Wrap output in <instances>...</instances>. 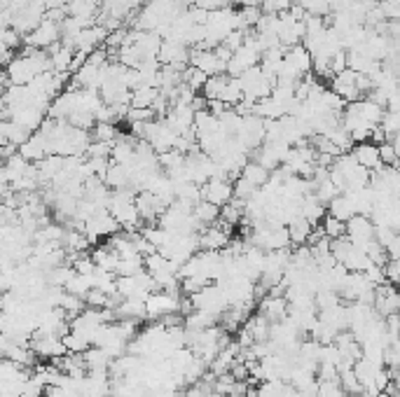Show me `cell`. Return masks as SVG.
<instances>
[{
	"mask_svg": "<svg viewBox=\"0 0 400 397\" xmlns=\"http://www.w3.org/2000/svg\"><path fill=\"white\" fill-rule=\"evenodd\" d=\"M239 84H242V91H244V98L255 103L260 98H267L272 93V87H274V80L267 77L260 66H253L246 73L239 75Z\"/></svg>",
	"mask_w": 400,
	"mask_h": 397,
	"instance_id": "cell-1",
	"label": "cell"
},
{
	"mask_svg": "<svg viewBox=\"0 0 400 397\" xmlns=\"http://www.w3.org/2000/svg\"><path fill=\"white\" fill-rule=\"evenodd\" d=\"M235 138L249 150V154L253 150H258L265 140V119H260L258 115L242 117V124H239V131L235 133Z\"/></svg>",
	"mask_w": 400,
	"mask_h": 397,
	"instance_id": "cell-2",
	"label": "cell"
},
{
	"mask_svg": "<svg viewBox=\"0 0 400 397\" xmlns=\"http://www.w3.org/2000/svg\"><path fill=\"white\" fill-rule=\"evenodd\" d=\"M59 40H61V29H59L57 22H50V19H43L31 33L22 36V43L26 47H36V50H47Z\"/></svg>",
	"mask_w": 400,
	"mask_h": 397,
	"instance_id": "cell-3",
	"label": "cell"
},
{
	"mask_svg": "<svg viewBox=\"0 0 400 397\" xmlns=\"http://www.w3.org/2000/svg\"><path fill=\"white\" fill-rule=\"evenodd\" d=\"M232 230L235 227L225 225L223 220H216L199 234V250H225L232 239Z\"/></svg>",
	"mask_w": 400,
	"mask_h": 397,
	"instance_id": "cell-4",
	"label": "cell"
},
{
	"mask_svg": "<svg viewBox=\"0 0 400 397\" xmlns=\"http://www.w3.org/2000/svg\"><path fill=\"white\" fill-rule=\"evenodd\" d=\"M344 239L351 241L353 246L363 248L365 244H370L375 239V225L370 222L368 215H351L344 222Z\"/></svg>",
	"mask_w": 400,
	"mask_h": 397,
	"instance_id": "cell-5",
	"label": "cell"
},
{
	"mask_svg": "<svg viewBox=\"0 0 400 397\" xmlns=\"http://www.w3.org/2000/svg\"><path fill=\"white\" fill-rule=\"evenodd\" d=\"M115 232H119V225L115 222V218L105 211V208L103 211H96L89 220L84 222V237L89 239V244H96L98 239H105Z\"/></svg>",
	"mask_w": 400,
	"mask_h": 397,
	"instance_id": "cell-6",
	"label": "cell"
},
{
	"mask_svg": "<svg viewBox=\"0 0 400 397\" xmlns=\"http://www.w3.org/2000/svg\"><path fill=\"white\" fill-rule=\"evenodd\" d=\"M258 63H260V54L253 50V47L242 45V47H239V50L230 57V61L225 63V75L239 77L242 73H246V70L253 68V66H258Z\"/></svg>",
	"mask_w": 400,
	"mask_h": 397,
	"instance_id": "cell-7",
	"label": "cell"
},
{
	"mask_svg": "<svg viewBox=\"0 0 400 397\" xmlns=\"http://www.w3.org/2000/svg\"><path fill=\"white\" fill-rule=\"evenodd\" d=\"M202 190V199L211 201L213 206L223 208L225 204H230L235 199V192H232V183L230 180H220V178H211L199 187Z\"/></svg>",
	"mask_w": 400,
	"mask_h": 397,
	"instance_id": "cell-8",
	"label": "cell"
},
{
	"mask_svg": "<svg viewBox=\"0 0 400 397\" xmlns=\"http://www.w3.org/2000/svg\"><path fill=\"white\" fill-rule=\"evenodd\" d=\"M330 91L337 93L344 103H353V100H361V93L356 89V73L344 68L342 73H337L335 77L330 80Z\"/></svg>",
	"mask_w": 400,
	"mask_h": 397,
	"instance_id": "cell-9",
	"label": "cell"
},
{
	"mask_svg": "<svg viewBox=\"0 0 400 397\" xmlns=\"http://www.w3.org/2000/svg\"><path fill=\"white\" fill-rule=\"evenodd\" d=\"M190 66H195L204 73V75H223L225 73V63L213 54V50H197L192 47L190 50Z\"/></svg>",
	"mask_w": 400,
	"mask_h": 397,
	"instance_id": "cell-10",
	"label": "cell"
},
{
	"mask_svg": "<svg viewBox=\"0 0 400 397\" xmlns=\"http://www.w3.org/2000/svg\"><path fill=\"white\" fill-rule=\"evenodd\" d=\"M17 152L22 154L29 164H38L40 159L47 157V143H45L43 133L36 131V133H31V136L26 138V143H22L17 147Z\"/></svg>",
	"mask_w": 400,
	"mask_h": 397,
	"instance_id": "cell-11",
	"label": "cell"
},
{
	"mask_svg": "<svg viewBox=\"0 0 400 397\" xmlns=\"http://www.w3.org/2000/svg\"><path fill=\"white\" fill-rule=\"evenodd\" d=\"M258 306H260V313H262L269 322H279V320H283L286 315H288V301H286V297L267 294V297H262L258 301Z\"/></svg>",
	"mask_w": 400,
	"mask_h": 397,
	"instance_id": "cell-12",
	"label": "cell"
},
{
	"mask_svg": "<svg viewBox=\"0 0 400 397\" xmlns=\"http://www.w3.org/2000/svg\"><path fill=\"white\" fill-rule=\"evenodd\" d=\"M349 152L353 154V159H356L363 168H368V171H375V168L382 166V161H379L377 145L370 143V140H365V143H356Z\"/></svg>",
	"mask_w": 400,
	"mask_h": 397,
	"instance_id": "cell-13",
	"label": "cell"
},
{
	"mask_svg": "<svg viewBox=\"0 0 400 397\" xmlns=\"http://www.w3.org/2000/svg\"><path fill=\"white\" fill-rule=\"evenodd\" d=\"M299 215H302L311 227H316V225H321V220L325 215V206L314 197V194H304L302 201H299Z\"/></svg>",
	"mask_w": 400,
	"mask_h": 397,
	"instance_id": "cell-14",
	"label": "cell"
},
{
	"mask_svg": "<svg viewBox=\"0 0 400 397\" xmlns=\"http://www.w3.org/2000/svg\"><path fill=\"white\" fill-rule=\"evenodd\" d=\"M98 8H101V0H68V3H66L68 17L89 19V22H96Z\"/></svg>",
	"mask_w": 400,
	"mask_h": 397,
	"instance_id": "cell-15",
	"label": "cell"
},
{
	"mask_svg": "<svg viewBox=\"0 0 400 397\" xmlns=\"http://www.w3.org/2000/svg\"><path fill=\"white\" fill-rule=\"evenodd\" d=\"M283 59L299 73V75H306V73H311V54L304 50L302 43L288 47L286 54H283Z\"/></svg>",
	"mask_w": 400,
	"mask_h": 397,
	"instance_id": "cell-16",
	"label": "cell"
},
{
	"mask_svg": "<svg viewBox=\"0 0 400 397\" xmlns=\"http://www.w3.org/2000/svg\"><path fill=\"white\" fill-rule=\"evenodd\" d=\"M129 176H131V168L129 166H122V164H112L108 166L103 176V183L110 187V190H124L129 187Z\"/></svg>",
	"mask_w": 400,
	"mask_h": 397,
	"instance_id": "cell-17",
	"label": "cell"
},
{
	"mask_svg": "<svg viewBox=\"0 0 400 397\" xmlns=\"http://www.w3.org/2000/svg\"><path fill=\"white\" fill-rule=\"evenodd\" d=\"M115 315H117V320H119V318H124V320H138V322L148 320V318H145V304H143V299H122V301H119V306L115 308Z\"/></svg>",
	"mask_w": 400,
	"mask_h": 397,
	"instance_id": "cell-18",
	"label": "cell"
},
{
	"mask_svg": "<svg viewBox=\"0 0 400 397\" xmlns=\"http://www.w3.org/2000/svg\"><path fill=\"white\" fill-rule=\"evenodd\" d=\"M192 215H195V220L199 222L202 227H211L213 222L220 218V208L213 206L211 201H197L195 206H192Z\"/></svg>",
	"mask_w": 400,
	"mask_h": 397,
	"instance_id": "cell-19",
	"label": "cell"
},
{
	"mask_svg": "<svg viewBox=\"0 0 400 397\" xmlns=\"http://www.w3.org/2000/svg\"><path fill=\"white\" fill-rule=\"evenodd\" d=\"M286 230H288V239L292 246H304L306 237H309V232H311V225L302 218V215H297L295 220H290L288 225H286Z\"/></svg>",
	"mask_w": 400,
	"mask_h": 397,
	"instance_id": "cell-20",
	"label": "cell"
},
{
	"mask_svg": "<svg viewBox=\"0 0 400 397\" xmlns=\"http://www.w3.org/2000/svg\"><path fill=\"white\" fill-rule=\"evenodd\" d=\"M157 96H159L157 87H136L129 96V107H152Z\"/></svg>",
	"mask_w": 400,
	"mask_h": 397,
	"instance_id": "cell-21",
	"label": "cell"
},
{
	"mask_svg": "<svg viewBox=\"0 0 400 397\" xmlns=\"http://www.w3.org/2000/svg\"><path fill=\"white\" fill-rule=\"evenodd\" d=\"M239 176L246 178V180H249V183L258 190V187H262L267 180H269V171H267V168H262L260 164H255V161L249 159V161L244 164V168H242V173H239Z\"/></svg>",
	"mask_w": 400,
	"mask_h": 397,
	"instance_id": "cell-22",
	"label": "cell"
},
{
	"mask_svg": "<svg viewBox=\"0 0 400 397\" xmlns=\"http://www.w3.org/2000/svg\"><path fill=\"white\" fill-rule=\"evenodd\" d=\"M325 208H328V215H332V218H337V220H342V222H346L353 215V208H351L349 199H346L344 192L337 194L335 199H330Z\"/></svg>",
	"mask_w": 400,
	"mask_h": 397,
	"instance_id": "cell-23",
	"label": "cell"
},
{
	"mask_svg": "<svg viewBox=\"0 0 400 397\" xmlns=\"http://www.w3.org/2000/svg\"><path fill=\"white\" fill-rule=\"evenodd\" d=\"M358 112H361V117L370 126H377L379 119H382V115H384V105H379L370 98H361L358 100Z\"/></svg>",
	"mask_w": 400,
	"mask_h": 397,
	"instance_id": "cell-24",
	"label": "cell"
},
{
	"mask_svg": "<svg viewBox=\"0 0 400 397\" xmlns=\"http://www.w3.org/2000/svg\"><path fill=\"white\" fill-rule=\"evenodd\" d=\"M242 98H244V91H242V84H239V77L228 75V82H225L223 91H220V100L228 103L230 107H235Z\"/></svg>",
	"mask_w": 400,
	"mask_h": 397,
	"instance_id": "cell-25",
	"label": "cell"
},
{
	"mask_svg": "<svg viewBox=\"0 0 400 397\" xmlns=\"http://www.w3.org/2000/svg\"><path fill=\"white\" fill-rule=\"evenodd\" d=\"M379 129L384 131L386 143H391L393 138H398V129H400V117H398V112L384 110L382 119H379Z\"/></svg>",
	"mask_w": 400,
	"mask_h": 397,
	"instance_id": "cell-26",
	"label": "cell"
},
{
	"mask_svg": "<svg viewBox=\"0 0 400 397\" xmlns=\"http://www.w3.org/2000/svg\"><path fill=\"white\" fill-rule=\"evenodd\" d=\"M66 292L71 294H77V297H84L87 292L91 290V276H80V274H73L71 280L64 285Z\"/></svg>",
	"mask_w": 400,
	"mask_h": 397,
	"instance_id": "cell-27",
	"label": "cell"
},
{
	"mask_svg": "<svg viewBox=\"0 0 400 397\" xmlns=\"http://www.w3.org/2000/svg\"><path fill=\"white\" fill-rule=\"evenodd\" d=\"M91 129H94L91 138L101 140V143H115L117 136H119L117 124H110V122H96L94 126H91Z\"/></svg>",
	"mask_w": 400,
	"mask_h": 397,
	"instance_id": "cell-28",
	"label": "cell"
},
{
	"mask_svg": "<svg viewBox=\"0 0 400 397\" xmlns=\"http://www.w3.org/2000/svg\"><path fill=\"white\" fill-rule=\"evenodd\" d=\"M225 82H228V75H211L209 80H206V84L202 87V96L206 98V100H213V98H220V91H223V87H225Z\"/></svg>",
	"mask_w": 400,
	"mask_h": 397,
	"instance_id": "cell-29",
	"label": "cell"
},
{
	"mask_svg": "<svg viewBox=\"0 0 400 397\" xmlns=\"http://www.w3.org/2000/svg\"><path fill=\"white\" fill-rule=\"evenodd\" d=\"M157 161H159V168H164V171H173V168L185 164V154L171 147V150H166V152H159Z\"/></svg>",
	"mask_w": 400,
	"mask_h": 397,
	"instance_id": "cell-30",
	"label": "cell"
},
{
	"mask_svg": "<svg viewBox=\"0 0 400 397\" xmlns=\"http://www.w3.org/2000/svg\"><path fill=\"white\" fill-rule=\"evenodd\" d=\"M321 230H323V234H325V239H330V241L342 239V237H344V222L337 220V218H332V215H323Z\"/></svg>",
	"mask_w": 400,
	"mask_h": 397,
	"instance_id": "cell-31",
	"label": "cell"
},
{
	"mask_svg": "<svg viewBox=\"0 0 400 397\" xmlns=\"http://www.w3.org/2000/svg\"><path fill=\"white\" fill-rule=\"evenodd\" d=\"M145 271L143 269V257L136 255V257H126V260H119L117 262V269H115V276H136Z\"/></svg>",
	"mask_w": 400,
	"mask_h": 397,
	"instance_id": "cell-32",
	"label": "cell"
},
{
	"mask_svg": "<svg viewBox=\"0 0 400 397\" xmlns=\"http://www.w3.org/2000/svg\"><path fill=\"white\" fill-rule=\"evenodd\" d=\"M377 150H379V161H382V166H398L400 152L396 150V145H393V143H379Z\"/></svg>",
	"mask_w": 400,
	"mask_h": 397,
	"instance_id": "cell-33",
	"label": "cell"
},
{
	"mask_svg": "<svg viewBox=\"0 0 400 397\" xmlns=\"http://www.w3.org/2000/svg\"><path fill=\"white\" fill-rule=\"evenodd\" d=\"M290 5V0H260V12L262 15H283Z\"/></svg>",
	"mask_w": 400,
	"mask_h": 397,
	"instance_id": "cell-34",
	"label": "cell"
},
{
	"mask_svg": "<svg viewBox=\"0 0 400 397\" xmlns=\"http://www.w3.org/2000/svg\"><path fill=\"white\" fill-rule=\"evenodd\" d=\"M126 122L129 124H138V122H150V119H155V112L150 110V107H129L126 110Z\"/></svg>",
	"mask_w": 400,
	"mask_h": 397,
	"instance_id": "cell-35",
	"label": "cell"
},
{
	"mask_svg": "<svg viewBox=\"0 0 400 397\" xmlns=\"http://www.w3.org/2000/svg\"><path fill=\"white\" fill-rule=\"evenodd\" d=\"M82 299H84L87 308H105L108 306V294H103L101 290H96V287H91Z\"/></svg>",
	"mask_w": 400,
	"mask_h": 397,
	"instance_id": "cell-36",
	"label": "cell"
},
{
	"mask_svg": "<svg viewBox=\"0 0 400 397\" xmlns=\"http://www.w3.org/2000/svg\"><path fill=\"white\" fill-rule=\"evenodd\" d=\"M195 8H202L206 12L213 10H223V8H232V0H192Z\"/></svg>",
	"mask_w": 400,
	"mask_h": 397,
	"instance_id": "cell-37",
	"label": "cell"
},
{
	"mask_svg": "<svg viewBox=\"0 0 400 397\" xmlns=\"http://www.w3.org/2000/svg\"><path fill=\"white\" fill-rule=\"evenodd\" d=\"M244 36H246L244 31H232L230 36L225 38V40H223V43H220V45H223V47H228V50H230L232 54H235V52L239 50V47L244 45Z\"/></svg>",
	"mask_w": 400,
	"mask_h": 397,
	"instance_id": "cell-38",
	"label": "cell"
},
{
	"mask_svg": "<svg viewBox=\"0 0 400 397\" xmlns=\"http://www.w3.org/2000/svg\"><path fill=\"white\" fill-rule=\"evenodd\" d=\"M384 278L386 283H391V285H396L398 278H400V264H398V260H389L384 264Z\"/></svg>",
	"mask_w": 400,
	"mask_h": 397,
	"instance_id": "cell-39",
	"label": "cell"
},
{
	"mask_svg": "<svg viewBox=\"0 0 400 397\" xmlns=\"http://www.w3.org/2000/svg\"><path fill=\"white\" fill-rule=\"evenodd\" d=\"M330 70H332V75H337V73H342L344 68H346V52L342 50V52H337L335 57L330 59Z\"/></svg>",
	"mask_w": 400,
	"mask_h": 397,
	"instance_id": "cell-40",
	"label": "cell"
},
{
	"mask_svg": "<svg viewBox=\"0 0 400 397\" xmlns=\"http://www.w3.org/2000/svg\"><path fill=\"white\" fill-rule=\"evenodd\" d=\"M384 253H386V257H389V260H398L400 257V239H398V234L389 241V244H386Z\"/></svg>",
	"mask_w": 400,
	"mask_h": 397,
	"instance_id": "cell-41",
	"label": "cell"
},
{
	"mask_svg": "<svg viewBox=\"0 0 400 397\" xmlns=\"http://www.w3.org/2000/svg\"><path fill=\"white\" fill-rule=\"evenodd\" d=\"M206 103H209V100H206L202 93H195V98H192V103H190V110L202 112V110H206Z\"/></svg>",
	"mask_w": 400,
	"mask_h": 397,
	"instance_id": "cell-42",
	"label": "cell"
},
{
	"mask_svg": "<svg viewBox=\"0 0 400 397\" xmlns=\"http://www.w3.org/2000/svg\"><path fill=\"white\" fill-rule=\"evenodd\" d=\"M386 3H400V0H386Z\"/></svg>",
	"mask_w": 400,
	"mask_h": 397,
	"instance_id": "cell-43",
	"label": "cell"
}]
</instances>
